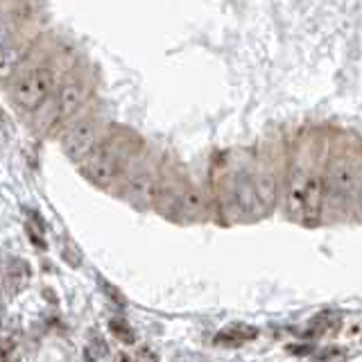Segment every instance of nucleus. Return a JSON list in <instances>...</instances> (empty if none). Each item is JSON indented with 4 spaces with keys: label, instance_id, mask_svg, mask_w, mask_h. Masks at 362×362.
I'll return each instance as SVG.
<instances>
[{
    "label": "nucleus",
    "instance_id": "11",
    "mask_svg": "<svg viewBox=\"0 0 362 362\" xmlns=\"http://www.w3.org/2000/svg\"><path fill=\"white\" fill-rule=\"evenodd\" d=\"M256 335H258V331H254V328H249L245 324H238V326L229 328V331H224L222 335H218L215 339H218V342L229 344V346H235V344L247 342V339H254Z\"/></svg>",
    "mask_w": 362,
    "mask_h": 362
},
{
    "label": "nucleus",
    "instance_id": "2",
    "mask_svg": "<svg viewBox=\"0 0 362 362\" xmlns=\"http://www.w3.org/2000/svg\"><path fill=\"white\" fill-rule=\"evenodd\" d=\"M57 88L54 71L50 66H39L21 73L11 84V100L18 109L34 111L48 100Z\"/></svg>",
    "mask_w": 362,
    "mask_h": 362
},
{
    "label": "nucleus",
    "instance_id": "7",
    "mask_svg": "<svg viewBox=\"0 0 362 362\" xmlns=\"http://www.w3.org/2000/svg\"><path fill=\"white\" fill-rule=\"evenodd\" d=\"M324 177L320 173H310L308 181H305V195H303V222L305 224H317L322 218L324 209Z\"/></svg>",
    "mask_w": 362,
    "mask_h": 362
},
{
    "label": "nucleus",
    "instance_id": "10",
    "mask_svg": "<svg viewBox=\"0 0 362 362\" xmlns=\"http://www.w3.org/2000/svg\"><path fill=\"white\" fill-rule=\"evenodd\" d=\"M23 59H25V45L23 43H7L5 48H0V82L14 77Z\"/></svg>",
    "mask_w": 362,
    "mask_h": 362
},
{
    "label": "nucleus",
    "instance_id": "13",
    "mask_svg": "<svg viewBox=\"0 0 362 362\" xmlns=\"http://www.w3.org/2000/svg\"><path fill=\"white\" fill-rule=\"evenodd\" d=\"M109 328H111V333H113V335L122 337L124 342H132V339H134V335H132V331H129V326H124L122 322H111Z\"/></svg>",
    "mask_w": 362,
    "mask_h": 362
},
{
    "label": "nucleus",
    "instance_id": "9",
    "mask_svg": "<svg viewBox=\"0 0 362 362\" xmlns=\"http://www.w3.org/2000/svg\"><path fill=\"white\" fill-rule=\"evenodd\" d=\"M173 206L175 211L181 215V218H199V215L204 213V195L195 188V186H186L181 188L177 195H173Z\"/></svg>",
    "mask_w": 362,
    "mask_h": 362
},
{
    "label": "nucleus",
    "instance_id": "12",
    "mask_svg": "<svg viewBox=\"0 0 362 362\" xmlns=\"http://www.w3.org/2000/svg\"><path fill=\"white\" fill-rule=\"evenodd\" d=\"M11 34H14V25H11V21L7 16L0 14V48H5L9 43Z\"/></svg>",
    "mask_w": 362,
    "mask_h": 362
},
{
    "label": "nucleus",
    "instance_id": "5",
    "mask_svg": "<svg viewBox=\"0 0 362 362\" xmlns=\"http://www.w3.org/2000/svg\"><path fill=\"white\" fill-rule=\"evenodd\" d=\"M358 179H360V173L354 161H349V158H335L331 170H328V177L324 179V188L331 190V195L335 199L346 202L356 195Z\"/></svg>",
    "mask_w": 362,
    "mask_h": 362
},
{
    "label": "nucleus",
    "instance_id": "15",
    "mask_svg": "<svg viewBox=\"0 0 362 362\" xmlns=\"http://www.w3.org/2000/svg\"><path fill=\"white\" fill-rule=\"evenodd\" d=\"M113 362H132L129 356H124V354H118L116 358H113Z\"/></svg>",
    "mask_w": 362,
    "mask_h": 362
},
{
    "label": "nucleus",
    "instance_id": "4",
    "mask_svg": "<svg viewBox=\"0 0 362 362\" xmlns=\"http://www.w3.org/2000/svg\"><path fill=\"white\" fill-rule=\"evenodd\" d=\"M124 199L132 202L139 209H150L161 199V186L152 170H134V173L124 179Z\"/></svg>",
    "mask_w": 362,
    "mask_h": 362
},
{
    "label": "nucleus",
    "instance_id": "6",
    "mask_svg": "<svg viewBox=\"0 0 362 362\" xmlns=\"http://www.w3.org/2000/svg\"><path fill=\"white\" fill-rule=\"evenodd\" d=\"M86 93H88L86 84L79 82V79H68V82H64L59 86V93H57V120L73 118L86 102Z\"/></svg>",
    "mask_w": 362,
    "mask_h": 362
},
{
    "label": "nucleus",
    "instance_id": "8",
    "mask_svg": "<svg viewBox=\"0 0 362 362\" xmlns=\"http://www.w3.org/2000/svg\"><path fill=\"white\" fill-rule=\"evenodd\" d=\"M308 175H310V170H305L303 165H297L288 179L286 206H288V215L294 220L303 218V195H305V181H308Z\"/></svg>",
    "mask_w": 362,
    "mask_h": 362
},
{
    "label": "nucleus",
    "instance_id": "1",
    "mask_svg": "<svg viewBox=\"0 0 362 362\" xmlns=\"http://www.w3.org/2000/svg\"><path fill=\"white\" fill-rule=\"evenodd\" d=\"M127 147L120 141H100L98 147L82 161V175L95 186H111L122 175Z\"/></svg>",
    "mask_w": 362,
    "mask_h": 362
},
{
    "label": "nucleus",
    "instance_id": "14",
    "mask_svg": "<svg viewBox=\"0 0 362 362\" xmlns=\"http://www.w3.org/2000/svg\"><path fill=\"white\" fill-rule=\"evenodd\" d=\"M136 362H158V358L152 349H141V354L136 356Z\"/></svg>",
    "mask_w": 362,
    "mask_h": 362
},
{
    "label": "nucleus",
    "instance_id": "3",
    "mask_svg": "<svg viewBox=\"0 0 362 362\" xmlns=\"http://www.w3.org/2000/svg\"><path fill=\"white\" fill-rule=\"evenodd\" d=\"M102 141V124L98 118H79L64 134V152L68 158L82 163L84 158L95 150Z\"/></svg>",
    "mask_w": 362,
    "mask_h": 362
}]
</instances>
